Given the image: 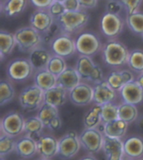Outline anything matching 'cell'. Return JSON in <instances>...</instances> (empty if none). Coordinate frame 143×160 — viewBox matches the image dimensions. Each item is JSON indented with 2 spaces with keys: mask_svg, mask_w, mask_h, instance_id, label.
<instances>
[{
  "mask_svg": "<svg viewBox=\"0 0 143 160\" xmlns=\"http://www.w3.org/2000/svg\"><path fill=\"white\" fill-rule=\"evenodd\" d=\"M67 67L65 59L60 57L59 55H53L50 59V63L48 65L47 70L58 77L60 74L63 73L67 69Z\"/></svg>",
  "mask_w": 143,
  "mask_h": 160,
  "instance_id": "38",
  "label": "cell"
},
{
  "mask_svg": "<svg viewBox=\"0 0 143 160\" xmlns=\"http://www.w3.org/2000/svg\"><path fill=\"white\" fill-rule=\"evenodd\" d=\"M119 118L131 124L138 118V109L136 106L130 103L119 104Z\"/></svg>",
  "mask_w": 143,
  "mask_h": 160,
  "instance_id": "33",
  "label": "cell"
},
{
  "mask_svg": "<svg viewBox=\"0 0 143 160\" xmlns=\"http://www.w3.org/2000/svg\"><path fill=\"white\" fill-rule=\"evenodd\" d=\"M18 102L27 112L38 110L44 103V92L35 84L29 85L20 92Z\"/></svg>",
  "mask_w": 143,
  "mask_h": 160,
  "instance_id": "6",
  "label": "cell"
},
{
  "mask_svg": "<svg viewBox=\"0 0 143 160\" xmlns=\"http://www.w3.org/2000/svg\"><path fill=\"white\" fill-rule=\"evenodd\" d=\"M130 50L127 46L118 39H109L103 45L101 55L106 66L119 69L126 66Z\"/></svg>",
  "mask_w": 143,
  "mask_h": 160,
  "instance_id": "1",
  "label": "cell"
},
{
  "mask_svg": "<svg viewBox=\"0 0 143 160\" xmlns=\"http://www.w3.org/2000/svg\"><path fill=\"white\" fill-rule=\"evenodd\" d=\"M63 3L66 11H78L81 9L79 0H65Z\"/></svg>",
  "mask_w": 143,
  "mask_h": 160,
  "instance_id": "44",
  "label": "cell"
},
{
  "mask_svg": "<svg viewBox=\"0 0 143 160\" xmlns=\"http://www.w3.org/2000/svg\"><path fill=\"white\" fill-rule=\"evenodd\" d=\"M15 152L18 156L23 158H30L34 157L38 152L36 140L28 135L20 137L18 140H16Z\"/></svg>",
  "mask_w": 143,
  "mask_h": 160,
  "instance_id": "22",
  "label": "cell"
},
{
  "mask_svg": "<svg viewBox=\"0 0 143 160\" xmlns=\"http://www.w3.org/2000/svg\"><path fill=\"white\" fill-rule=\"evenodd\" d=\"M50 50L53 55H59L64 59L72 57L76 51V39L66 33H61L56 37L50 45Z\"/></svg>",
  "mask_w": 143,
  "mask_h": 160,
  "instance_id": "11",
  "label": "cell"
},
{
  "mask_svg": "<svg viewBox=\"0 0 143 160\" xmlns=\"http://www.w3.org/2000/svg\"><path fill=\"white\" fill-rule=\"evenodd\" d=\"M93 103L95 105L103 106L107 103L114 102L116 100L117 92L113 90L106 80L95 84Z\"/></svg>",
  "mask_w": 143,
  "mask_h": 160,
  "instance_id": "17",
  "label": "cell"
},
{
  "mask_svg": "<svg viewBox=\"0 0 143 160\" xmlns=\"http://www.w3.org/2000/svg\"><path fill=\"white\" fill-rule=\"evenodd\" d=\"M0 160H6L4 158H0Z\"/></svg>",
  "mask_w": 143,
  "mask_h": 160,
  "instance_id": "52",
  "label": "cell"
},
{
  "mask_svg": "<svg viewBox=\"0 0 143 160\" xmlns=\"http://www.w3.org/2000/svg\"><path fill=\"white\" fill-rule=\"evenodd\" d=\"M94 87L87 82H81L69 92V100L77 107H86L93 102Z\"/></svg>",
  "mask_w": 143,
  "mask_h": 160,
  "instance_id": "13",
  "label": "cell"
},
{
  "mask_svg": "<svg viewBox=\"0 0 143 160\" xmlns=\"http://www.w3.org/2000/svg\"><path fill=\"white\" fill-rule=\"evenodd\" d=\"M106 160H122L124 153V141L122 139L113 138L105 136L102 147Z\"/></svg>",
  "mask_w": 143,
  "mask_h": 160,
  "instance_id": "18",
  "label": "cell"
},
{
  "mask_svg": "<svg viewBox=\"0 0 143 160\" xmlns=\"http://www.w3.org/2000/svg\"><path fill=\"white\" fill-rule=\"evenodd\" d=\"M136 81L138 82V84L140 85L141 88L143 89V73L138 75L137 77L136 78Z\"/></svg>",
  "mask_w": 143,
  "mask_h": 160,
  "instance_id": "46",
  "label": "cell"
},
{
  "mask_svg": "<svg viewBox=\"0 0 143 160\" xmlns=\"http://www.w3.org/2000/svg\"><path fill=\"white\" fill-rule=\"evenodd\" d=\"M81 148L80 134L73 130L68 131L59 139L58 157L62 160L70 159L78 153Z\"/></svg>",
  "mask_w": 143,
  "mask_h": 160,
  "instance_id": "8",
  "label": "cell"
},
{
  "mask_svg": "<svg viewBox=\"0 0 143 160\" xmlns=\"http://www.w3.org/2000/svg\"><path fill=\"white\" fill-rule=\"evenodd\" d=\"M128 125L127 122L118 118L114 121L102 124V132L106 137L123 139L127 132Z\"/></svg>",
  "mask_w": 143,
  "mask_h": 160,
  "instance_id": "26",
  "label": "cell"
},
{
  "mask_svg": "<svg viewBox=\"0 0 143 160\" xmlns=\"http://www.w3.org/2000/svg\"><path fill=\"white\" fill-rule=\"evenodd\" d=\"M141 37H142V39H143V35H142V36H141Z\"/></svg>",
  "mask_w": 143,
  "mask_h": 160,
  "instance_id": "54",
  "label": "cell"
},
{
  "mask_svg": "<svg viewBox=\"0 0 143 160\" xmlns=\"http://www.w3.org/2000/svg\"><path fill=\"white\" fill-rule=\"evenodd\" d=\"M16 140L14 138L0 132V158H4L15 151Z\"/></svg>",
  "mask_w": 143,
  "mask_h": 160,
  "instance_id": "36",
  "label": "cell"
},
{
  "mask_svg": "<svg viewBox=\"0 0 143 160\" xmlns=\"http://www.w3.org/2000/svg\"><path fill=\"white\" fill-rule=\"evenodd\" d=\"M122 160H133V159H131V158H126V157H124V158H123Z\"/></svg>",
  "mask_w": 143,
  "mask_h": 160,
  "instance_id": "49",
  "label": "cell"
},
{
  "mask_svg": "<svg viewBox=\"0 0 143 160\" xmlns=\"http://www.w3.org/2000/svg\"><path fill=\"white\" fill-rule=\"evenodd\" d=\"M139 160H143V158H141V159H139Z\"/></svg>",
  "mask_w": 143,
  "mask_h": 160,
  "instance_id": "53",
  "label": "cell"
},
{
  "mask_svg": "<svg viewBox=\"0 0 143 160\" xmlns=\"http://www.w3.org/2000/svg\"><path fill=\"white\" fill-rule=\"evenodd\" d=\"M37 160H50V159H47V158H39V159Z\"/></svg>",
  "mask_w": 143,
  "mask_h": 160,
  "instance_id": "51",
  "label": "cell"
},
{
  "mask_svg": "<svg viewBox=\"0 0 143 160\" xmlns=\"http://www.w3.org/2000/svg\"><path fill=\"white\" fill-rule=\"evenodd\" d=\"M127 66L134 73L138 75L143 73V50L133 49L130 50Z\"/></svg>",
  "mask_w": 143,
  "mask_h": 160,
  "instance_id": "32",
  "label": "cell"
},
{
  "mask_svg": "<svg viewBox=\"0 0 143 160\" xmlns=\"http://www.w3.org/2000/svg\"><path fill=\"white\" fill-rule=\"evenodd\" d=\"M125 157L133 160H139L143 158V138L132 136L124 141Z\"/></svg>",
  "mask_w": 143,
  "mask_h": 160,
  "instance_id": "23",
  "label": "cell"
},
{
  "mask_svg": "<svg viewBox=\"0 0 143 160\" xmlns=\"http://www.w3.org/2000/svg\"><path fill=\"white\" fill-rule=\"evenodd\" d=\"M81 82V76L76 67L71 66H68L67 69L57 77V86H60L67 92L73 90Z\"/></svg>",
  "mask_w": 143,
  "mask_h": 160,
  "instance_id": "24",
  "label": "cell"
},
{
  "mask_svg": "<svg viewBox=\"0 0 143 160\" xmlns=\"http://www.w3.org/2000/svg\"><path fill=\"white\" fill-rule=\"evenodd\" d=\"M124 5L126 14H132L140 11L142 0H121Z\"/></svg>",
  "mask_w": 143,
  "mask_h": 160,
  "instance_id": "41",
  "label": "cell"
},
{
  "mask_svg": "<svg viewBox=\"0 0 143 160\" xmlns=\"http://www.w3.org/2000/svg\"><path fill=\"white\" fill-rule=\"evenodd\" d=\"M125 26V21L121 15L106 13L101 19V30L102 34L109 39H116Z\"/></svg>",
  "mask_w": 143,
  "mask_h": 160,
  "instance_id": "12",
  "label": "cell"
},
{
  "mask_svg": "<svg viewBox=\"0 0 143 160\" xmlns=\"http://www.w3.org/2000/svg\"><path fill=\"white\" fill-rule=\"evenodd\" d=\"M75 67L81 76V81L87 83L95 85L105 80L101 67L94 61L92 57L80 55Z\"/></svg>",
  "mask_w": 143,
  "mask_h": 160,
  "instance_id": "3",
  "label": "cell"
},
{
  "mask_svg": "<svg viewBox=\"0 0 143 160\" xmlns=\"http://www.w3.org/2000/svg\"><path fill=\"white\" fill-rule=\"evenodd\" d=\"M69 92L60 86H55L51 89L44 92V103L55 108H60L67 102Z\"/></svg>",
  "mask_w": 143,
  "mask_h": 160,
  "instance_id": "25",
  "label": "cell"
},
{
  "mask_svg": "<svg viewBox=\"0 0 143 160\" xmlns=\"http://www.w3.org/2000/svg\"><path fill=\"white\" fill-rule=\"evenodd\" d=\"M76 51L80 55L95 56L101 51L103 44L96 33L86 31L81 33L76 39Z\"/></svg>",
  "mask_w": 143,
  "mask_h": 160,
  "instance_id": "5",
  "label": "cell"
},
{
  "mask_svg": "<svg viewBox=\"0 0 143 160\" xmlns=\"http://www.w3.org/2000/svg\"><path fill=\"white\" fill-rule=\"evenodd\" d=\"M63 31L60 29V25L55 21V24L50 27L45 33L42 34V39H43V46H49L51 45V43L54 41V39L60 35Z\"/></svg>",
  "mask_w": 143,
  "mask_h": 160,
  "instance_id": "39",
  "label": "cell"
},
{
  "mask_svg": "<svg viewBox=\"0 0 143 160\" xmlns=\"http://www.w3.org/2000/svg\"><path fill=\"white\" fill-rule=\"evenodd\" d=\"M25 118L19 112L11 111L3 116L0 122V132L16 138L24 132Z\"/></svg>",
  "mask_w": 143,
  "mask_h": 160,
  "instance_id": "9",
  "label": "cell"
},
{
  "mask_svg": "<svg viewBox=\"0 0 143 160\" xmlns=\"http://www.w3.org/2000/svg\"><path fill=\"white\" fill-rule=\"evenodd\" d=\"M47 10L49 11V13L53 16V18H55V20L60 18V16L66 11L64 3L58 2V1H54Z\"/></svg>",
  "mask_w": 143,
  "mask_h": 160,
  "instance_id": "42",
  "label": "cell"
},
{
  "mask_svg": "<svg viewBox=\"0 0 143 160\" xmlns=\"http://www.w3.org/2000/svg\"><path fill=\"white\" fill-rule=\"evenodd\" d=\"M52 55L53 54L50 50H48L47 47L41 45L29 53L28 59L34 68V72H37L46 70Z\"/></svg>",
  "mask_w": 143,
  "mask_h": 160,
  "instance_id": "21",
  "label": "cell"
},
{
  "mask_svg": "<svg viewBox=\"0 0 143 160\" xmlns=\"http://www.w3.org/2000/svg\"><path fill=\"white\" fill-rule=\"evenodd\" d=\"M138 126H139V128L143 131V115L141 117L140 119H139V121H138Z\"/></svg>",
  "mask_w": 143,
  "mask_h": 160,
  "instance_id": "48",
  "label": "cell"
},
{
  "mask_svg": "<svg viewBox=\"0 0 143 160\" xmlns=\"http://www.w3.org/2000/svg\"><path fill=\"white\" fill-rule=\"evenodd\" d=\"M28 6V0H6L0 3V11L8 18L17 17L23 13Z\"/></svg>",
  "mask_w": 143,
  "mask_h": 160,
  "instance_id": "27",
  "label": "cell"
},
{
  "mask_svg": "<svg viewBox=\"0 0 143 160\" xmlns=\"http://www.w3.org/2000/svg\"><path fill=\"white\" fill-rule=\"evenodd\" d=\"M15 97V90L8 80H1L0 82V106L8 104Z\"/></svg>",
  "mask_w": 143,
  "mask_h": 160,
  "instance_id": "35",
  "label": "cell"
},
{
  "mask_svg": "<svg viewBox=\"0 0 143 160\" xmlns=\"http://www.w3.org/2000/svg\"><path fill=\"white\" fill-rule=\"evenodd\" d=\"M79 3L82 9L88 10L96 7L98 0H79Z\"/></svg>",
  "mask_w": 143,
  "mask_h": 160,
  "instance_id": "45",
  "label": "cell"
},
{
  "mask_svg": "<svg viewBox=\"0 0 143 160\" xmlns=\"http://www.w3.org/2000/svg\"><path fill=\"white\" fill-rule=\"evenodd\" d=\"M33 79L34 84L36 85L44 92H46L57 86V76H55L47 69L34 72Z\"/></svg>",
  "mask_w": 143,
  "mask_h": 160,
  "instance_id": "28",
  "label": "cell"
},
{
  "mask_svg": "<svg viewBox=\"0 0 143 160\" xmlns=\"http://www.w3.org/2000/svg\"><path fill=\"white\" fill-rule=\"evenodd\" d=\"M55 19L47 9H38L33 12L29 18L30 26L44 34L55 24Z\"/></svg>",
  "mask_w": 143,
  "mask_h": 160,
  "instance_id": "19",
  "label": "cell"
},
{
  "mask_svg": "<svg viewBox=\"0 0 143 160\" xmlns=\"http://www.w3.org/2000/svg\"><path fill=\"white\" fill-rule=\"evenodd\" d=\"M45 128L42 121L36 117H29L25 118V123H24V133L25 135L31 137L34 140H37L39 136L43 133V130Z\"/></svg>",
  "mask_w": 143,
  "mask_h": 160,
  "instance_id": "31",
  "label": "cell"
},
{
  "mask_svg": "<svg viewBox=\"0 0 143 160\" xmlns=\"http://www.w3.org/2000/svg\"><path fill=\"white\" fill-rule=\"evenodd\" d=\"M37 116L44 123V127L50 129V131H57L61 128L62 122L57 108L44 103L39 109Z\"/></svg>",
  "mask_w": 143,
  "mask_h": 160,
  "instance_id": "15",
  "label": "cell"
},
{
  "mask_svg": "<svg viewBox=\"0 0 143 160\" xmlns=\"http://www.w3.org/2000/svg\"><path fill=\"white\" fill-rule=\"evenodd\" d=\"M38 153L39 156L47 159H52L58 156L59 152V139L51 134L42 133L36 140Z\"/></svg>",
  "mask_w": 143,
  "mask_h": 160,
  "instance_id": "16",
  "label": "cell"
},
{
  "mask_svg": "<svg viewBox=\"0 0 143 160\" xmlns=\"http://www.w3.org/2000/svg\"><path fill=\"white\" fill-rule=\"evenodd\" d=\"M6 74L13 82H23L34 76V70L28 58H16L8 63Z\"/></svg>",
  "mask_w": 143,
  "mask_h": 160,
  "instance_id": "7",
  "label": "cell"
},
{
  "mask_svg": "<svg viewBox=\"0 0 143 160\" xmlns=\"http://www.w3.org/2000/svg\"><path fill=\"white\" fill-rule=\"evenodd\" d=\"M80 160H98L93 154H87L82 157Z\"/></svg>",
  "mask_w": 143,
  "mask_h": 160,
  "instance_id": "47",
  "label": "cell"
},
{
  "mask_svg": "<svg viewBox=\"0 0 143 160\" xmlns=\"http://www.w3.org/2000/svg\"><path fill=\"white\" fill-rule=\"evenodd\" d=\"M124 8V5L121 0H107L106 3V13L121 15V13Z\"/></svg>",
  "mask_w": 143,
  "mask_h": 160,
  "instance_id": "40",
  "label": "cell"
},
{
  "mask_svg": "<svg viewBox=\"0 0 143 160\" xmlns=\"http://www.w3.org/2000/svg\"><path fill=\"white\" fill-rule=\"evenodd\" d=\"M85 128H98L103 124L101 117V106L94 105L89 109L83 117Z\"/></svg>",
  "mask_w": 143,
  "mask_h": 160,
  "instance_id": "30",
  "label": "cell"
},
{
  "mask_svg": "<svg viewBox=\"0 0 143 160\" xmlns=\"http://www.w3.org/2000/svg\"><path fill=\"white\" fill-rule=\"evenodd\" d=\"M30 3L38 9H48L55 0H29Z\"/></svg>",
  "mask_w": 143,
  "mask_h": 160,
  "instance_id": "43",
  "label": "cell"
},
{
  "mask_svg": "<svg viewBox=\"0 0 143 160\" xmlns=\"http://www.w3.org/2000/svg\"><path fill=\"white\" fill-rule=\"evenodd\" d=\"M126 23L128 28L136 34L143 35V12L138 11L132 14H126Z\"/></svg>",
  "mask_w": 143,
  "mask_h": 160,
  "instance_id": "34",
  "label": "cell"
},
{
  "mask_svg": "<svg viewBox=\"0 0 143 160\" xmlns=\"http://www.w3.org/2000/svg\"><path fill=\"white\" fill-rule=\"evenodd\" d=\"M105 135L100 128H85L80 134L81 147L89 154L98 153L102 150Z\"/></svg>",
  "mask_w": 143,
  "mask_h": 160,
  "instance_id": "10",
  "label": "cell"
},
{
  "mask_svg": "<svg viewBox=\"0 0 143 160\" xmlns=\"http://www.w3.org/2000/svg\"><path fill=\"white\" fill-rule=\"evenodd\" d=\"M123 102L138 106L143 103V89L136 81L130 82L119 92Z\"/></svg>",
  "mask_w": 143,
  "mask_h": 160,
  "instance_id": "20",
  "label": "cell"
},
{
  "mask_svg": "<svg viewBox=\"0 0 143 160\" xmlns=\"http://www.w3.org/2000/svg\"><path fill=\"white\" fill-rule=\"evenodd\" d=\"M55 1H58V2H60V3H64L65 0H55Z\"/></svg>",
  "mask_w": 143,
  "mask_h": 160,
  "instance_id": "50",
  "label": "cell"
},
{
  "mask_svg": "<svg viewBox=\"0 0 143 160\" xmlns=\"http://www.w3.org/2000/svg\"><path fill=\"white\" fill-rule=\"evenodd\" d=\"M101 117L103 123L114 121L119 118V105L116 103H107L101 106Z\"/></svg>",
  "mask_w": 143,
  "mask_h": 160,
  "instance_id": "37",
  "label": "cell"
},
{
  "mask_svg": "<svg viewBox=\"0 0 143 160\" xmlns=\"http://www.w3.org/2000/svg\"><path fill=\"white\" fill-rule=\"evenodd\" d=\"M18 50L24 53H31L35 49L43 45L42 34L31 26L22 27L14 33Z\"/></svg>",
  "mask_w": 143,
  "mask_h": 160,
  "instance_id": "4",
  "label": "cell"
},
{
  "mask_svg": "<svg viewBox=\"0 0 143 160\" xmlns=\"http://www.w3.org/2000/svg\"><path fill=\"white\" fill-rule=\"evenodd\" d=\"M17 46L14 34L3 30L0 31V58L1 61H3L4 57L8 56L13 52Z\"/></svg>",
  "mask_w": 143,
  "mask_h": 160,
  "instance_id": "29",
  "label": "cell"
},
{
  "mask_svg": "<svg viewBox=\"0 0 143 160\" xmlns=\"http://www.w3.org/2000/svg\"><path fill=\"white\" fill-rule=\"evenodd\" d=\"M89 20L90 14L87 10L81 8L78 11H65L55 21L64 33L72 35L81 32Z\"/></svg>",
  "mask_w": 143,
  "mask_h": 160,
  "instance_id": "2",
  "label": "cell"
},
{
  "mask_svg": "<svg viewBox=\"0 0 143 160\" xmlns=\"http://www.w3.org/2000/svg\"><path fill=\"white\" fill-rule=\"evenodd\" d=\"M136 78L134 72L130 69H114L107 75L105 80L112 89L120 92L126 85L136 81Z\"/></svg>",
  "mask_w": 143,
  "mask_h": 160,
  "instance_id": "14",
  "label": "cell"
}]
</instances>
